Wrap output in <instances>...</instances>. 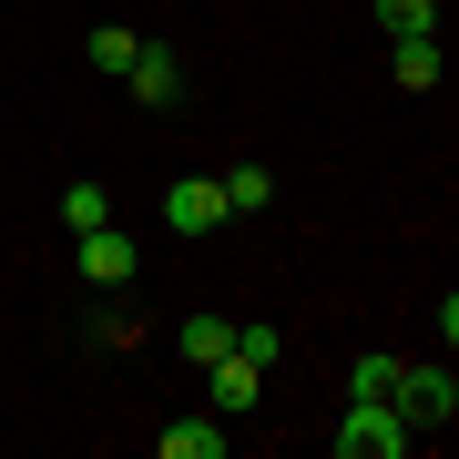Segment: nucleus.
<instances>
[{
  "label": "nucleus",
  "instance_id": "f8f14e48",
  "mask_svg": "<svg viewBox=\"0 0 459 459\" xmlns=\"http://www.w3.org/2000/svg\"><path fill=\"white\" fill-rule=\"evenodd\" d=\"M62 225H72V235L113 225V195H102V184H62Z\"/></svg>",
  "mask_w": 459,
  "mask_h": 459
},
{
  "label": "nucleus",
  "instance_id": "423d86ee",
  "mask_svg": "<svg viewBox=\"0 0 459 459\" xmlns=\"http://www.w3.org/2000/svg\"><path fill=\"white\" fill-rule=\"evenodd\" d=\"M123 82H133V102H174V92H184V62H174L164 41H143V51H133V72H123Z\"/></svg>",
  "mask_w": 459,
  "mask_h": 459
},
{
  "label": "nucleus",
  "instance_id": "20e7f679",
  "mask_svg": "<svg viewBox=\"0 0 459 459\" xmlns=\"http://www.w3.org/2000/svg\"><path fill=\"white\" fill-rule=\"evenodd\" d=\"M164 225L174 235H214V225H225V184H214V174H184L174 195H164Z\"/></svg>",
  "mask_w": 459,
  "mask_h": 459
},
{
  "label": "nucleus",
  "instance_id": "0eeeda50",
  "mask_svg": "<svg viewBox=\"0 0 459 459\" xmlns=\"http://www.w3.org/2000/svg\"><path fill=\"white\" fill-rule=\"evenodd\" d=\"M214 184H225V214H265V204H276V174H265V164H235Z\"/></svg>",
  "mask_w": 459,
  "mask_h": 459
},
{
  "label": "nucleus",
  "instance_id": "f257e3e1",
  "mask_svg": "<svg viewBox=\"0 0 459 459\" xmlns=\"http://www.w3.org/2000/svg\"><path fill=\"white\" fill-rule=\"evenodd\" d=\"M419 429L388 409V398H347V429H337V459H409Z\"/></svg>",
  "mask_w": 459,
  "mask_h": 459
},
{
  "label": "nucleus",
  "instance_id": "4468645a",
  "mask_svg": "<svg viewBox=\"0 0 459 459\" xmlns=\"http://www.w3.org/2000/svg\"><path fill=\"white\" fill-rule=\"evenodd\" d=\"M235 358H255V368H276V358H286V337H276V316H255V327H235Z\"/></svg>",
  "mask_w": 459,
  "mask_h": 459
},
{
  "label": "nucleus",
  "instance_id": "ddd939ff",
  "mask_svg": "<svg viewBox=\"0 0 459 459\" xmlns=\"http://www.w3.org/2000/svg\"><path fill=\"white\" fill-rule=\"evenodd\" d=\"M225 347H235V327H225V316H184V358H195V368H214Z\"/></svg>",
  "mask_w": 459,
  "mask_h": 459
},
{
  "label": "nucleus",
  "instance_id": "f03ea898",
  "mask_svg": "<svg viewBox=\"0 0 459 459\" xmlns=\"http://www.w3.org/2000/svg\"><path fill=\"white\" fill-rule=\"evenodd\" d=\"M388 409H398V419H409L419 439H429V429H449V419H459V388H449V368H409V358H398V377H388Z\"/></svg>",
  "mask_w": 459,
  "mask_h": 459
},
{
  "label": "nucleus",
  "instance_id": "1a4fd4ad",
  "mask_svg": "<svg viewBox=\"0 0 459 459\" xmlns=\"http://www.w3.org/2000/svg\"><path fill=\"white\" fill-rule=\"evenodd\" d=\"M164 459H225V429H214V419H174L164 429Z\"/></svg>",
  "mask_w": 459,
  "mask_h": 459
},
{
  "label": "nucleus",
  "instance_id": "6e6552de",
  "mask_svg": "<svg viewBox=\"0 0 459 459\" xmlns=\"http://www.w3.org/2000/svg\"><path fill=\"white\" fill-rule=\"evenodd\" d=\"M82 51H92V72H102V82H123V72H133V51H143V41H133L123 21H102V31H92Z\"/></svg>",
  "mask_w": 459,
  "mask_h": 459
},
{
  "label": "nucleus",
  "instance_id": "7ed1b4c3",
  "mask_svg": "<svg viewBox=\"0 0 459 459\" xmlns=\"http://www.w3.org/2000/svg\"><path fill=\"white\" fill-rule=\"evenodd\" d=\"M72 265H82L92 286H133V265H143V255H133L123 225H92V235H72Z\"/></svg>",
  "mask_w": 459,
  "mask_h": 459
},
{
  "label": "nucleus",
  "instance_id": "2eb2a0df",
  "mask_svg": "<svg viewBox=\"0 0 459 459\" xmlns=\"http://www.w3.org/2000/svg\"><path fill=\"white\" fill-rule=\"evenodd\" d=\"M388 377H398V358H377V347H368L358 377H347V398H388Z\"/></svg>",
  "mask_w": 459,
  "mask_h": 459
},
{
  "label": "nucleus",
  "instance_id": "9b49d317",
  "mask_svg": "<svg viewBox=\"0 0 459 459\" xmlns=\"http://www.w3.org/2000/svg\"><path fill=\"white\" fill-rule=\"evenodd\" d=\"M398 82H409V92H439V31L398 41Z\"/></svg>",
  "mask_w": 459,
  "mask_h": 459
},
{
  "label": "nucleus",
  "instance_id": "39448f33",
  "mask_svg": "<svg viewBox=\"0 0 459 459\" xmlns=\"http://www.w3.org/2000/svg\"><path fill=\"white\" fill-rule=\"evenodd\" d=\"M204 377H214V419H246L255 398H265V368H255V358H235V347H225Z\"/></svg>",
  "mask_w": 459,
  "mask_h": 459
},
{
  "label": "nucleus",
  "instance_id": "9d476101",
  "mask_svg": "<svg viewBox=\"0 0 459 459\" xmlns=\"http://www.w3.org/2000/svg\"><path fill=\"white\" fill-rule=\"evenodd\" d=\"M377 31H388V41H419V31H439V0H377Z\"/></svg>",
  "mask_w": 459,
  "mask_h": 459
}]
</instances>
